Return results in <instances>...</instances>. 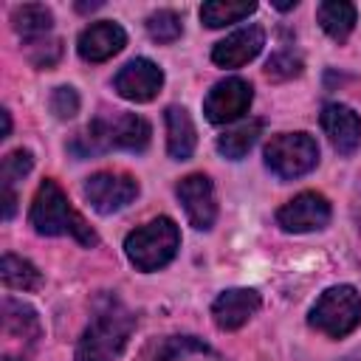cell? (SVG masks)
<instances>
[{"label": "cell", "mask_w": 361, "mask_h": 361, "mask_svg": "<svg viewBox=\"0 0 361 361\" xmlns=\"http://www.w3.org/2000/svg\"><path fill=\"white\" fill-rule=\"evenodd\" d=\"M127 45V34L118 23L113 20H102V23H93L87 25L82 34H79V42H76V51L85 62H107L110 56H116L121 48Z\"/></svg>", "instance_id": "4fadbf2b"}, {"label": "cell", "mask_w": 361, "mask_h": 361, "mask_svg": "<svg viewBox=\"0 0 361 361\" xmlns=\"http://www.w3.org/2000/svg\"><path fill=\"white\" fill-rule=\"evenodd\" d=\"M310 327L330 338H344L361 324V293L353 285H333L327 288L307 316Z\"/></svg>", "instance_id": "277c9868"}, {"label": "cell", "mask_w": 361, "mask_h": 361, "mask_svg": "<svg viewBox=\"0 0 361 361\" xmlns=\"http://www.w3.org/2000/svg\"><path fill=\"white\" fill-rule=\"evenodd\" d=\"M316 20H319L322 31H324L330 39L344 42V39L353 34V28H355L358 14H355V6L347 3V0H324V3H319V8H316Z\"/></svg>", "instance_id": "ac0fdd59"}, {"label": "cell", "mask_w": 361, "mask_h": 361, "mask_svg": "<svg viewBox=\"0 0 361 361\" xmlns=\"http://www.w3.org/2000/svg\"><path fill=\"white\" fill-rule=\"evenodd\" d=\"M259 133H262V121H259V118L243 121V124L226 130V133L217 138V152L226 155V158H231V161H240V158L257 144Z\"/></svg>", "instance_id": "603a6c76"}, {"label": "cell", "mask_w": 361, "mask_h": 361, "mask_svg": "<svg viewBox=\"0 0 361 361\" xmlns=\"http://www.w3.org/2000/svg\"><path fill=\"white\" fill-rule=\"evenodd\" d=\"M28 220L34 226L37 234H45V237H59V234H71L73 240H79L82 245H96L99 237L96 231L85 223L82 214L73 212L68 195L59 189L56 180H42L34 200H31V212H28Z\"/></svg>", "instance_id": "7a4b0ae2"}, {"label": "cell", "mask_w": 361, "mask_h": 361, "mask_svg": "<svg viewBox=\"0 0 361 361\" xmlns=\"http://www.w3.org/2000/svg\"><path fill=\"white\" fill-rule=\"evenodd\" d=\"M316 164H319V144L307 133H279L265 144V166L282 180L302 178Z\"/></svg>", "instance_id": "5b68a950"}, {"label": "cell", "mask_w": 361, "mask_h": 361, "mask_svg": "<svg viewBox=\"0 0 361 361\" xmlns=\"http://www.w3.org/2000/svg\"><path fill=\"white\" fill-rule=\"evenodd\" d=\"M322 130L338 155H353L361 147V118L353 107L330 102L322 110Z\"/></svg>", "instance_id": "8fae6325"}, {"label": "cell", "mask_w": 361, "mask_h": 361, "mask_svg": "<svg viewBox=\"0 0 361 361\" xmlns=\"http://www.w3.org/2000/svg\"><path fill=\"white\" fill-rule=\"evenodd\" d=\"M251 102H254V87L240 76H228L212 85V90L203 99V113L212 124H228L243 118Z\"/></svg>", "instance_id": "52a82bcc"}, {"label": "cell", "mask_w": 361, "mask_h": 361, "mask_svg": "<svg viewBox=\"0 0 361 361\" xmlns=\"http://www.w3.org/2000/svg\"><path fill=\"white\" fill-rule=\"evenodd\" d=\"M180 248V231L172 217H155L124 237V254L138 271H158L175 259Z\"/></svg>", "instance_id": "3957f363"}, {"label": "cell", "mask_w": 361, "mask_h": 361, "mask_svg": "<svg viewBox=\"0 0 361 361\" xmlns=\"http://www.w3.org/2000/svg\"><path fill=\"white\" fill-rule=\"evenodd\" d=\"M110 133H113V147L118 149H130V152H141L149 144V124L135 116V113H121L116 118H110Z\"/></svg>", "instance_id": "d6986e66"}, {"label": "cell", "mask_w": 361, "mask_h": 361, "mask_svg": "<svg viewBox=\"0 0 361 361\" xmlns=\"http://www.w3.org/2000/svg\"><path fill=\"white\" fill-rule=\"evenodd\" d=\"M254 11H257V3L254 0H212V3H203L200 6V20L209 28H223V25H231V23L245 20Z\"/></svg>", "instance_id": "7402d4cb"}, {"label": "cell", "mask_w": 361, "mask_h": 361, "mask_svg": "<svg viewBox=\"0 0 361 361\" xmlns=\"http://www.w3.org/2000/svg\"><path fill=\"white\" fill-rule=\"evenodd\" d=\"M3 330L8 338H20L25 344H34L42 336L37 310L20 299H11V296L3 299Z\"/></svg>", "instance_id": "e0dca14e"}, {"label": "cell", "mask_w": 361, "mask_h": 361, "mask_svg": "<svg viewBox=\"0 0 361 361\" xmlns=\"http://www.w3.org/2000/svg\"><path fill=\"white\" fill-rule=\"evenodd\" d=\"M31 166H34V158H31L28 149L20 147V149L8 152V155L3 158V164H0V186H3V189H14V183L23 180V178L31 172Z\"/></svg>", "instance_id": "484cf974"}, {"label": "cell", "mask_w": 361, "mask_h": 361, "mask_svg": "<svg viewBox=\"0 0 361 361\" xmlns=\"http://www.w3.org/2000/svg\"><path fill=\"white\" fill-rule=\"evenodd\" d=\"M135 327V316L116 299H107L76 344V361H116Z\"/></svg>", "instance_id": "6da1fadb"}, {"label": "cell", "mask_w": 361, "mask_h": 361, "mask_svg": "<svg viewBox=\"0 0 361 361\" xmlns=\"http://www.w3.org/2000/svg\"><path fill=\"white\" fill-rule=\"evenodd\" d=\"M113 147V133H110V118H93L90 124H85L68 144V149L76 158H90L99 155L104 149Z\"/></svg>", "instance_id": "44dd1931"}, {"label": "cell", "mask_w": 361, "mask_h": 361, "mask_svg": "<svg viewBox=\"0 0 361 361\" xmlns=\"http://www.w3.org/2000/svg\"><path fill=\"white\" fill-rule=\"evenodd\" d=\"M276 8H282V11H288V8H296V0H279V3H274Z\"/></svg>", "instance_id": "f1b7e54d"}, {"label": "cell", "mask_w": 361, "mask_h": 361, "mask_svg": "<svg viewBox=\"0 0 361 361\" xmlns=\"http://www.w3.org/2000/svg\"><path fill=\"white\" fill-rule=\"evenodd\" d=\"M11 25L25 42H39L51 31L54 14H51V8L39 6V3H25L11 11Z\"/></svg>", "instance_id": "ffe728a7"}, {"label": "cell", "mask_w": 361, "mask_h": 361, "mask_svg": "<svg viewBox=\"0 0 361 361\" xmlns=\"http://www.w3.org/2000/svg\"><path fill=\"white\" fill-rule=\"evenodd\" d=\"M178 200L189 217V223L200 231L212 228L214 220H217V200H214V186L206 175L195 172V175H186L180 183H178Z\"/></svg>", "instance_id": "30bf717a"}, {"label": "cell", "mask_w": 361, "mask_h": 361, "mask_svg": "<svg viewBox=\"0 0 361 361\" xmlns=\"http://www.w3.org/2000/svg\"><path fill=\"white\" fill-rule=\"evenodd\" d=\"M183 31V23L175 11L169 8H161V11H152L147 17V34L155 39V42H175Z\"/></svg>", "instance_id": "d4e9b609"}, {"label": "cell", "mask_w": 361, "mask_h": 361, "mask_svg": "<svg viewBox=\"0 0 361 361\" xmlns=\"http://www.w3.org/2000/svg\"><path fill=\"white\" fill-rule=\"evenodd\" d=\"M147 361H223L217 350L203 344L195 336H169L152 347Z\"/></svg>", "instance_id": "2e32d148"}, {"label": "cell", "mask_w": 361, "mask_h": 361, "mask_svg": "<svg viewBox=\"0 0 361 361\" xmlns=\"http://www.w3.org/2000/svg\"><path fill=\"white\" fill-rule=\"evenodd\" d=\"M164 121H166V149H169V155L175 161H186L195 152V144H197L192 116L186 113V107L169 104L164 110Z\"/></svg>", "instance_id": "9a60e30c"}, {"label": "cell", "mask_w": 361, "mask_h": 361, "mask_svg": "<svg viewBox=\"0 0 361 361\" xmlns=\"http://www.w3.org/2000/svg\"><path fill=\"white\" fill-rule=\"evenodd\" d=\"M276 223L282 231H290V234L319 231L330 223V203L319 192H302L276 212Z\"/></svg>", "instance_id": "ba28073f"}, {"label": "cell", "mask_w": 361, "mask_h": 361, "mask_svg": "<svg viewBox=\"0 0 361 361\" xmlns=\"http://www.w3.org/2000/svg\"><path fill=\"white\" fill-rule=\"evenodd\" d=\"M113 87L121 99L127 102H135V104H144V102H152L158 96V90L164 87V71L152 62V59H130L113 79Z\"/></svg>", "instance_id": "9c48e42d"}, {"label": "cell", "mask_w": 361, "mask_h": 361, "mask_svg": "<svg viewBox=\"0 0 361 361\" xmlns=\"http://www.w3.org/2000/svg\"><path fill=\"white\" fill-rule=\"evenodd\" d=\"M0 279L6 288H14V290H37L42 285V274L37 271V265L17 254H3Z\"/></svg>", "instance_id": "cb8c5ba5"}, {"label": "cell", "mask_w": 361, "mask_h": 361, "mask_svg": "<svg viewBox=\"0 0 361 361\" xmlns=\"http://www.w3.org/2000/svg\"><path fill=\"white\" fill-rule=\"evenodd\" d=\"M262 45H265V31L259 25H248V28H240V31L228 34L226 39H220L212 48V59L220 68H243L262 51Z\"/></svg>", "instance_id": "5bb4252c"}, {"label": "cell", "mask_w": 361, "mask_h": 361, "mask_svg": "<svg viewBox=\"0 0 361 361\" xmlns=\"http://www.w3.org/2000/svg\"><path fill=\"white\" fill-rule=\"evenodd\" d=\"M82 192H85V200L90 203L93 212L113 214V212H121L127 203L135 200L138 180L127 172H96L85 180Z\"/></svg>", "instance_id": "8992f818"}, {"label": "cell", "mask_w": 361, "mask_h": 361, "mask_svg": "<svg viewBox=\"0 0 361 361\" xmlns=\"http://www.w3.org/2000/svg\"><path fill=\"white\" fill-rule=\"evenodd\" d=\"M259 305L262 299L254 288H228L212 302V319L220 330H237L259 310Z\"/></svg>", "instance_id": "7c38bea8"}, {"label": "cell", "mask_w": 361, "mask_h": 361, "mask_svg": "<svg viewBox=\"0 0 361 361\" xmlns=\"http://www.w3.org/2000/svg\"><path fill=\"white\" fill-rule=\"evenodd\" d=\"M0 118H3V133H0V138H8V133H11V116H8V110H0Z\"/></svg>", "instance_id": "83f0119b"}, {"label": "cell", "mask_w": 361, "mask_h": 361, "mask_svg": "<svg viewBox=\"0 0 361 361\" xmlns=\"http://www.w3.org/2000/svg\"><path fill=\"white\" fill-rule=\"evenodd\" d=\"M51 113L56 118H73L79 113V93L71 87V85H62L51 93Z\"/></svg>", "instance_id": "4316f807"}]
</instances>
